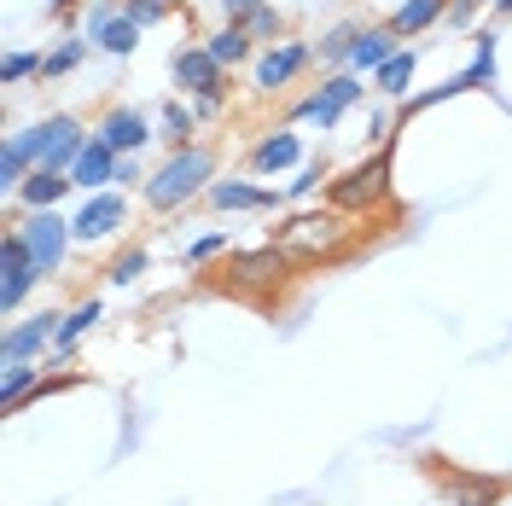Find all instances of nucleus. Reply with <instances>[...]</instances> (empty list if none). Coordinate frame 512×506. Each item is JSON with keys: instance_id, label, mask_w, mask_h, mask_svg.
<instances>
[{"instance_id": "obj_41", "label": "nucleus", "mask_w": 512, "mask_h": 506, "mask_svg": "<svg viewBox=\"0 0 512 506\" xmlns=\"http://www.w3.org/2000/svg\"><path fill=\"white\" fill-rule=\"evenodd\" d=\"M472 6H495V0H472Z\"/></svg>"}, {"instance_id": "obj_26", "label": "nucleus", "mask_w": 512, "mask_h": 506, "mask_svg": "<svg viewBox=\"0 0 512 506\" xmlns=\"http://www.w3.org/2000/svg\"><path fill=\"white\" fill-rule=\"evenodd\" d=\"M30 390H41V373H35L30 361H18V367H6V379H0V402L6 408H18Z\"/></svg>"}, {"instance_id": "obj_40", "label": "nucleus", "mask_w": 512, "mask_h": 506, "mask_svg": "<svg viewBox=\"0 0 512 506\" xmlns=\"http://www.w3.org/2000/svg\"><path fill=\"white\" fill-rule=\"evenodd\" d=\"M53 6H59V12H70V6H76V0H53Z\"/></svg>"}, {"instance_id": "obj_25", "label": "nucleus", "mask_w": 512, "mask_h": 506, "mask_svg": "<svg viewBox=\"0 0 512 506\" xmlns=\"http://www.w3.org/2000/svg\"><path fill=\"white\" fill-rule=\"evenodd\" d=\"M99 320V297H88V303H76L70 315H64V326H59V361H70V349L82 344V332Z\"/></svg>"}, {"instance_id": "obj_38", "label": "nucleus", "mask_w": 512, "mask_h": 506, "mask_svg": "<svg viewBox=\"0 0 512 506\" xmlns=\"http://www.w3.org/2000/svg\"><path fill=\"white\" fill-rule=\"evenodd\" d=\"M134 181H152V175L140 169V158H123L117 163V187H134Z\"/></svg>"}, {"instance_id": "obj_13", "label": "nucleus", "mask_w": 512, "mask_h": 506, "mask_svg": "<svg viewBox=\"0 0 512 506\" xmlns=\"http://www.w3.org/2000/svg\"><path fill=\"white\" fill-rule=\"evenodd\" d=\"M291 268V256L280 251V245H262V251H245L233 256V274H227V285H239V291H262V285H280Z\"/></svg>"}, {"instance_id": "obj_32", "label": "nucleus", "mask_w": 512, "mask_h": 506, "mask_svg": "<svg viewBox=\"0 0 512 506\" xmlns=\"http://www.w3.org/2000/svg\"><path fill=\"white\" fill-rule=\"evenodd\" d=\"M123 12L146 30V24H163V18H169V0H123Z\"/></svg>"}, {"instance_id": "obj_10", "label": "nucleus", "mask_w": 512, "mask_h": 506, "mask_svg": "<svg viewBox=\"0 0 512 506\" xmlns=\"http://www.w3.org/2000/svg\"><path fill=\"white\" fill-rule=\"evenodd\" d=\"M309 59H315L309 41H274L268 53H256V88H262V94H280L286 82H297V76L309 70Z\"/></svg>"}, {"instance_id": "obj_36", "label": "nucleus", "mask_w": 512, "mask_h": 506, "mask_svg": "<svg viewBox=\"0 0 512 506\" xmlns=\"http://www.w3.org/2000/svg\"><path fill=\"white\" fill-rule=\"evenodd\" d=\"M227 251V233H210V239H192L187 245V262H204V256H216Z\"/></svg>"}, {"instance_id": "obj_37", "label": "nucleus", "mask_w": 512, "mask_h": 506, "mask_svg": "<svg viewBox=\"0 0 512 506\" xmlns=\"http://www.w3.org/2000/svg\"><path fill=\"white\" fill-rule=\"evenodd\" d=\"M472 18H478V6H472V0H454V6H448V30H472Z\"/></svg>"}, {"instance_id": "obj_24", "label": "nucleus", "mask_w": 512, "mask_h": 506, "mask_svg": "<svg viewBox=\"0 0 512 506\" xmlns=\"http://www.w3.org/2000/svg\"><path fill=\"white\" fill-rule=\"evenodd\" d=\"M414 70H419V53H414V47H402V53H396V59L373 76V88H379V94H390V99H402V94H408V82H414Z\"/></svg>"}, {"instance_id": "obj_16", "label": "nucleus", "mask_w": 512, "mask_h": 506, "mask_svg": "<svg viewBox=\"0 0 512 506\" xmlns=\"http://www.w3.org/2000/svg\"><path fill=\"white\" fill-rule=\"evenodd\" d=\"M396 41H402V35L390 30V24H367V30L355 35V47H350V70H355V76H361V70H373V76H379L384 64L402 53Z\"/></svg>"}, {"instance_id": "obj_1", "label": "nucleus", "mask_w": 512, "mask_h": 506, "mask_svg": "<svg viewBox=\"0 0 512 506\" xmlns=\"http://www.w3.org/2000/svg\"><path fill=\"white\" fill-rule=\"evenodd\" d=\"M210 175H216V152H210V146H181V152H169L163 169L146 181V204H152V210H181L187 198L216 187Z\"/></svg>"}, {"instance_id": "obj_29", "label": "nucleus", "mask_w": 512, "mask_h": 506, "mask_svg": "<svg viewBox=\"0 0 512 506\" xmlns=\"http://www.w3.org/2000/svg\"><path fill=\"white\" fill-rule=\"evenodd\" d=\"M41 59H47V53H6V59H0V82L18 88L24 76H41Z\"/></svg>"}, {"instance_id": "obj_43", "label": "nucleus", "mask_w": 512, "mask_h": 506, "mask_svg": "<svg viewBox=\"0 0 512 506\" xmlns=\"http://www.w3.org/2000/svg\"><path fill=\"white\" fill-rule=\"evenodd\" d=\"M169 6H175V0H169Z\"/></svg>"}, {"instance_id": "obj_21", "label": "nucleus", "mask_w": 512, "mask_h": 506, "mask_svg": "<svg viewBox=\"0 0 512 506\" xmlns=\"http://www.w3.org/2000/svg\"><path fill=\"white\" fill-rule=\"evenodd\" d=\"M204 47H210V59L222 64V70H233V64L251 59V30L245 24H222L216 35H204Z\"/></svg>"}, {"instance_id": "obj_11", "label": "nucleus", "mask_w": 512, "mask_h": 506, "mask_svg": "<svg viewBox=\"0 0 512 506\" xmlns=\"http://www.w3.org/2000/svg\"><path fill=\"white\" fill-rule=\"evenodd\" d=\"M35 280H41V268H35L24 233H6V239H0V303H6V309H18V303L30 297Z\"/></svg>"}, {"instance_id": "obj_39", "label": "nucleus", "mask_w": 512, "mask_h": 506, "mask_svg": "<svg viewBox=\"0 0 512 506\" xmlns=\"http://www.w3.org/2000/svg\"><path fill=\"white\" fill-rule=\"evenodd\" d=\"M495 12H501V18H507V12H512V0H495Z\"/></svg>"}, {"instance_id": "obj_6", "label": "nucleus", "mask_w": 512, "mask_h": 506, "mask_svg": "<svg viewBox=\"0 0 512 506\" xmlns=\"http://www.w3.org/2000/svg\"><path fill=\"white\" fill-rule=\"evenodd\" d=\"M361 94H367V88H361V76H355V70H344V76H326L315 94L297 105V123L338 128V123H344V111H355V105H361Z\"/></svg>"}, {"instance_id": "obj_14", "label": "nucleus", "mask_w": 512, "mask_h": 506, "mask_svg": "<svg viewBox=\"0 0 512 506\" xmlns=\"http://www.w3.org/2000/svg\"><path fill=\"white\" fill-rule=\"evenodd\" d=\"M94 134L117 152V158H140V146L152 140V123H146L134 105H117V111H105V123H99Z\"/></svg>"}, {"instance_id": "obj_28", "label": "nucleus", "mask_w": 512, "mask_h": 506, "mask_svg": "<svg viewBox=\"0 0 512 506\" xmlns=\"http://www.w3.org/2000/svg\"><path fill=\"white\" fill-rule=\"evenodd\" d=\"M192 123H198V111H187V105H181V99H169V105H163V140H169V146H175V152H181V146H187Z\"/></svg>"}, {"instance_id": "obj_3", "label": "nucleus", "mask_w": 512, "mask_h": 506, "mask_svg": "<svg viewBox=\"0 0 512 506\" xmlns=\"http://www.w3.org/2000/svg\"><path fill=\"white\" fill-rule=\"evenodd\" d=\"M30 140V158H35V169H59V175H70V163L82 158V146L94 140L88 128L76 123L70 111H53V117H41V123L24 134Z\"/></svg>"}, {"instance_id": "obj_9", "label": "nucleus", "mask_w": 512, "mask_h": 506, "mask_svg": "<svg viewBox=\"0 0 512 506\" xmlns=\"http://www.w3.org/2000/svg\"><path fill=\"white\" fill-rule=\"evenodd\" d=\"M123 222H128V198L123 192H88L82 210L70 216V233H76V245H105Z\"/></svg>"}, {"instance_id": "obj_23", "label": "nucleus", "mask_w": 512, "mask_h": 506, "mask_svg": "<svg viewBox=\"0 0 512 506\" xmlns=\"http://www.w3.org/2000/svg\"><path fill=\"white\" fill-rule=\"evenodd\" d=\"M88 47H94V41H88V35H64L59 47H53V53H47V59H41V76H35V82H59V76H70V70H76V64L88 59Z\"/></svg>"}, {"instance_id": "obj_2", "label": "nucleus", "mask_w": 512, "mask_h": 506, "mask_svg": "<svg viewBox=\"0 0 512 506\" xmlns=\"http://www.w3.org/2000/svg\"><path fill=\"white\" fill-rule=\"evenodd\" d=\"M344 239H350V222H344L338 210H309V216H291L274 245H280L291 262H315V256H332Z\"/></svg>"}, {"instance_id": "obj_17", "label": "nucleus", "mask_w": 512, "mask_h": 506, "mask_svg": "<svg viewBox=\"0 0 512 506\" xmlns=\"http://www.w3.org/2000/svg\"><path fill=\"white\" fill-rule=\"evenodd\" d=\"M297 158H303V140H297L291 128H280V134H268V140H256V152H251V169H256V175H274V169H291Z\"/></svg>"}, {"instance_id": "obj_7", "label": "nucleus", "mask_w": 512, "mask_h": 506, "mask_svg": "<svg viewBox=\"0 0 512 506\" xmlns=\"http://www.w3.org/2000/svg\"><path fill=\"white\" fill-rule=\"evenodd\" d=\"M24 233V245H30L35 256V268H41V280H59V268H64V251H70V222L64 216H53V210H30V222L18 227Z\"/></svg>"}, {"instance_id": "obj_4", "label": "nucleus", "mask_w": 512, "mask_h": 506, "mask_svg": "<svg viewBox=\"0 0 512 506\" xmlns=\"http://www.w3.org/2000/svg\"><path fill=\"white\" fill-rule=\"evenodd\" d=\"M169 70H175V82H181L187 94H198V117H216V111H222V99H227V70L210 59V47H175Z\"/></svg>"}, {"instance_id": "obj_22", "label": "nucleus", "mask_w": 512, "mask_h": 506, "mask_svg": "<svg viewBox=\"0 0 512 506\" xmlns=\"http://www.w3.org/2000/svg\"><path fill=\"white\" fill-rule=\"evenodd\" d=\"M70 187H76V181H70V175H59V169H35L30 181L18 187V198H24L30 210H53V204H59Z\"/></svg>"}, {"instance_id": "obj_15", "label": "nucleus", "mask_w": 512, "mask_h": 506, "mask_svg": "<svg viewBox=\"0 0 512 506\" xmlns=\"http://www.w3.org/2000/svg\"><path fill=\"white\" fill-rule=\"evenodd\" d=\"M117 163H123V158H117V152H111V146L94 134V140L82 146V158L70 163V181H76L82 192H105L111 181H117Z\"/></svg>"}, {"instance_id": "obj_33", "label": "nucleus", "mask_w": 512, "mask_h": 506, "mask_svg": "<svg viewBox=\"0 0 512 506\" xmlns=\"http://www.w3.org/2000/svg\"><path fill=\"white\" fill-rule=\"evenodd\" d=\"M460 88H472V82H466V70H460V76H448L443 88H425V94H414V111H425V105H437V99H454Z\"/></svg>"}, {"instance_id": "obj_34", "label": "nucleus", "mask_w": 512, "mask_h": 506, "mask_svg": "<svg viewBox=\"0 0 512 506\" xmlns=\"http://www.w3.org/2000/svg\"><path fill=\"white\" fill-rule=\"evenodd\" d=\"M140 274H146V251H123L117 256V268H111V280L117 285H134Z\"/></svg>"}, {"instance_id": "obj_27", "label": "nucleus", "mask_w": 512, "mask_h": 506, "mask_svg": "<svg viewBox=\"0 0 512 506\" xmlns=\"http://www.w3.org/2000/svg\"><path fill=\"white\" fill-rule=\"evenodd\" d=\"M355 35H361V24H338V30H326L320 35V64H350V47H355Z\"/></svg>"}, {"instance_id": "obj_30", "label": "nucleus", "mask_w": 512, "mask_h": 506, "mask_svg": "<svg viewBox=\"0 0 512 506\" xmlns=\"http://www.w3.org/2000/svg\"><path fill=\"white\" fill-rule=\"evenodd\" d=\"M245 30H251V41H274V35H286V18H280V12H274V0H268V6H251Z\"/></svg>"}, {"instance_id": "obj_12", "label": "nucleus", "mask_w": 512, "mask_h": 506, "mask_svg": "<svg viewBox=\"0 0 512 506\" xmlns=\"http://www.w3.org/2000/svg\"><path fill=\"white\" fill-rule=\"evenodd\" d=\"M59 326H64V315H35V320H24V326H6V338H0V361H6V367L35 361L47 344H59Z\"/></svg>"}, {"instance_id": "obj_18", "label": "nucleus", "mask_w": 512, "mask_h": 506, "mask_svg": "<svg viewBox=\"0 0 512 506\" xmlns=\"http://www.w3.org/2000/svg\"><path fill=\"white\" fill-rule=\"evenodd\" d=\"M210 204H216V210H274L280 192L251 187V181H216V187H210Z\"/></svg>"}, {"instance_id": "obj_20", "label": "nucleus", "mask_w": 512, "mask_h": 506, "mask_svg": "<svg viewBox=\"0 0 512 506\" xmlns=\"http://www.w3.org/2000/svg\"><path fill=\"white\" fill-rule=\"evenodd\" d=\"M35 175V158H30V140L24 134H6V146H0V187L18 192L24 181Z\"/></svg>"}, {"instance_id": "obj_19", "label": "nucleus", "mask_w": 512, "mask_h": 506, "mask_svg": "<svg viewBox=\"0 0 512 506\" xmlns=\"http://www.w3.org/2000/svg\"><path fill=\"white\" fill-rule=\"evenodd\" d=\"M448 6H454V0H402V6L390 12V30L396 35H419V30H431V24H443Z\"/></svg>"}, {"instance_id": "obj_5", "label": "nucleus", "mask_w": 512, "mask_h": 506, "mask_svg": "<svg viewBox=\"0 0 512 506\" xmlns=\"http://www.w3.org/2000/svg\"><path fill=\"white\" fill-rule=\"evenodd\" d=\"M326 192H332V210H338V216L384 204V192H390V152H373L367 163H355L350 175H338Z\"/></svg>"}, {"instance_id": "obj_35", "label": "nucleus", "mask_w": 512, "mask_h": 506, "mask_svg": "<svg viewBox=\"0 0 512 506\" xmlns=\"http://www.w3.org/2000/svg\"><path fill=\"white\" fill-rule=\"evenodd\" d=\"M320 181H326V163H303V175L291 181V198H309V192H320Z\"/></svg>"}, {"instance_id": "obj_42", "label": "nucleus", "mask_w": 512, "mask_h": 506, "mask_svg": "<svg viewBox=\"0 0 512 506\" xmlns=\"http://www.w3.org/2000/svg\"><path fill=\"white\" fill-rule=\"evenodd\" d=\"M251 6H268V0H251Z\"/></svg>"}, {"instance_id": "obj_8", "label": "nucleus", "mask_w": 512, "mask_h": 506, "mask_svg": "<svg viewBox=\"0 0 512 506\" xmlns=\"http://www.w3.org/2000/svg\"><path fill=\"white\" fill-rule=\"evenodd\" d=\"M82 35L94 41L99 53H111V59H128V53L140 47V24L123 12V0H94V6H88V24H82Z\"/></svg>"}, {"instance_id": "obj_31", "label": "nucleus", "mask_w": 512, "mask_h": 506, "mask_svg": "<svg viewBox=\"0 0 512 506\" xmlns=\"http://www.w3.org/2000/svg\"><path fill=\"white\" fill-rule=\"evenodd\" d=\"M466 82H472V88H489V82H495V35L489 30L478 35V59H472V70H466Z\"/></svg>"}]
</instances>
